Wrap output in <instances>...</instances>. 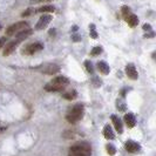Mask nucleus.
I'll return each instance as SVG.
<instances>
[{
  "label": "nucleus",
  "instance_id": "nucleus-2",
  "mask_svg": "<svg viewBox=\"0 0 156 156\" xmlns=\"http://www.w3.org/2000/svg\"><path fill=\"white\" fill-rule=\"evenodd\" d=\"M83 105H81V103H78V105H75L72 109L67 113V115H66V120L69 122V123H76L79 122L82 116H83Z\"/></svg>",
  "mask_w": 156,
  "mask_h": 156
},
{
  "label": "nucleus",
  "instance_id": "nucleus-22",
  "mask_svg": "<svg viewBox=\"0 0 156 156\" xmlns=\"http://www.w3.org/2000/svg\"><path fill=\"white\" fill-rule=\"evenodd\" d=\"M102 47L101 46H96V47H94L93 49L90 51V55H93V56H96V55H99V54H101L102 53Z\"/></svg>",
  "mask_w": 156,
  "mask_h": 156
},
{
  "label": "nucleus",
  "instance_id": "nucleus-32",
  "mask_svg": "<svg viewBox=\"0 0 156 156\" xmlns=\"http://www.w3.org/2000/svg\"><path fill=\"white\" fill-rule=\"evenodd\" d=\"M7 128L6 127H0V133H2V132H5Z\"/></svg>",
  "mask_w": 156,
  "mask_h": 156
},
{
  "label": "nucleus",
  "instance_id": "nucleus-21",
  "mask_svg": "<svg viewBox=\"0 0 156 156\" xmlns=\"http://www.w3.org/2000/svg\"><path fill=\"white\" fill-rule=\"evenodd\" d=\"M121 12H122V16H123V19H126L127 16L132 13V9L128 7V6H122V8H121Z\"/></svg>",
  "mask_w": 156,
  "mask_h": 156
},
{
  "label": "nucleus",
  "instance_id": "nucleus-14",
  "mask_svg": "<svg viewBox=\"0 0 156 156\" xmlns=\"http://www.w3.org/2000/svg\"><path fill=\"white\" fill-rule=\"evenodd\" d=\"M125 20H126V23H128L130 27H135V26L139 25V18H137V16H135L134 13H130L129 16L126 18Z\"/></svg>",
  "mask_w": 156,
  "mask_h": 156
},
{
  "label": "nucleus",
  "instance_id": "nucleus-33",
  "mask_svg": "<svg viewBox=\"0 0 156 156\" xmlns=\"http://www.w3.org/2000/svg\"><path fill=\"white\" fill-rule=\"evenodd\" d=\"M48 1H52V0H39V2H48Z\"/></svg>",
  "mask_w": 156,
  "mask_h": 156
},
{
  "label": "nucleus",
  "instance_id": "nucleus-27",
  "mask_svg": "<svg viewBox=\"0 0 156 156\" xmlns=\"http://www.w3.org/2000/svg\"><path fill=\"white\" fill-rule=\"evenodd\" d=\"M154 37H155V33L153 31H150L149 33H146V34H144V38H154Z\"/></svg>",
  "mask_w": 156,
  "mask_h": 156
},
{
  "label": "nucleus",
  "instance_id": "nucleus-28",
  "mask_svg": "<svg viewBox=\"0 0 156 156\" xmlns=\"http://www.w3.org/2000/svg\"><path fill=\"white\" fill-rule=\"evenodd\" d=\"M72 40H73V41H80L81 38L79 37L78 34H73V35H72Z\"/></svg>",
  "mask_w": 156,
  "mask_h": 156
},
{
  "label": "nucleus",
  "instance_id": "nucleus-19",
  "mask_svg": "<svg viewBox=\"0 0 156 156\" xmlns=\"http://www.w3.org/2000/svg\"><path fill=\"white\" fill-rule=\"evenodd\" d=\"M89 35L93 39L98 38V32H96V28H95V25L94 23H90V26H89Z\"/></svg>",
  "mask_w": 156,
  "mask_h": 156
},
{
  "label": "nucleus",
  "instance_id": "nucleus-18",
  "mask_svg": "<svg viewBox=\"0 0 156 156\" xmlns=\"http://www.w3.org/2000/svg\"><path fill=\"white\" fill-rule=\"evenodd\" d=\"M63 99H66V100H74V99H76V96H78V93H76V90H74V89H72L70 92L68 93H65L62 95Z\"/></svg>",
  "mask_w": 156,
  "mask_h": 156
},
{
  "label": "nucleus",
  "instance_id": "nucleus-4",
  "mask_svg": "<svg viewBox=\"0 0 156 156\" xmlns=\"http://www.w3.org/2000/svg\"><path fill=\"white\" fill-rule=\"evenodd\" d=\"M38 68L41 70V73L47 74V75H53V74H56L58 72H60V67L56 63H46V65H42Z\"/></svg>",
  "mask_w": 156,
  "mask_h": 156
},
{
  "label": "nucleus",
  "instance_id": "nucleus-25",
  "mask_svg": "<svg viewBox=\"0 0 156 156\" xmlns=\"http://www.w3.org/2000/svg\"><path fill=\"white\" fill-rule=\"evenodd\" d=\"M33 13H35V9H33V8H28V9H26V11L23 12L21 16H30L31 14H33Z\"/></svg>",
  "mask_w": 156,
  "mask_h": 156
},
{
  "label": "nucleus",
  "instance_id": "nucleus-34",
  "mask_svg": "<svg viewBox=\"0 0 156 156\" xmlns=\"http://www.w3.org/2000/svg\"><path fill=\"white\" fill-rule=\"evenodd\" d=\"M0 30H1V25H0Z\"/></svg>",
  "mask_w": 156,
  "mask_h": 156
},
{
  "label": "nucleus",
  "instance_id": "nucleus-12",
  "mask_svg": "<svg viewBox=\"0 0 156 156\" xmlns=\"http://www.w3.org/2000/svg\"><path fill=\"white\" fill-rule=\"evenodd\" d=\"M32 33H33V31H32V30H30V28H27V30H23V31L19 32L18 34H16V41H18V42H20V41H23L25 39H27V38L31 35Z\"/></svg>",
  "mask_w": 156,
  "mask_h": 156
},
{
  "label": "nucleus",
  "instance_id": "nucleus-3",
  "mask_svg": "<svg viewBox=\"0 0 156 156\" xmlns=\"http://www.w3.org/2000/svg\"><path fill=\"white\" fill-rule=\"evenodd\" d=\"M27 27H28V23H26V21H19V23L11 25L7 30H6V34L7 35H14V34H18L19 32L26 30Z\"/></svg>",
  "mask_w": 156,
  "mask_h": 156
},
{
  "label": "nucleus",
  "instance_id": "nucleus-31",
  "mask_svg": "<svg viewBox=\"0 0 156 156\" xmlns=\"http://www.w3.org/2000/svg\"><path fill=\"white\" fill-rule=\"evenodd\" d=\"M55 28H51V30H49V32H48V34H49V35H51V37H53V35H55Z\"/></svg>",
  "mask_w": 156,
  "mask_h": 156
},
{
  "label": "nucleus",
  "instance_id": "nucleus-29",
  "mask_svg": "<svg viewBox=\"0 0 156 156\" xmlns=\"http://www.w3.org/2000/svg\"><path fill=\"white\" fill-rule=\"evenodd\" d=\"M143 30H144V31H151V26H150L149 23H144V25H143Z\"/></svg>",
  "mask_w": 156,
  "mask_h": 156
},
{
  "label": "nucleus",
  "instance_id": "nucleus-1",
  "mask_svg": "<svg viewBox=\"0 0 156 156\" xmlns=\"http://www.w3.org/2000/svg\"><path fill=\"white\" fill-rule=\"evenodd\" d=\"M92 147L87 142H79L72 146L69 149V156H90Z\"/></svg>",
  "mask_w": 156,
  "mask_h": 156
},
{
  "label": "nucleus",
  "instance_id": "nucleus-24",
  "mask_svg": "<svg viewBox=\"0 0 156 156\" xmlns=\"http://www.w3.org/2000/svg\"><path fill=\"white\" fill-rule=\"evenodd\" d=\"M116 107L121 110V112L126 110V105H125V102L122 101V100H117V101H116Z\"/></svg>",
  "mask_w": 156,
  "mask_h": 156
},
{
  "label": "nucleus",
  "instance_id": "nucleus-6",
  "mask_svg": "<svg viewBox=\"0 0 156 156\" xmlns=\"http://www.w3.org/2000/svg\"><path fill=\"white\" fill-rule=\"evenodd\" d=\"M41 49H44V44L41 42H34V44H31L26 48L23 49V54H34L37 52H39Z\"/></svg>",
  "mask_w": 156,
  "mask_h": 156
},
{
  "label": "nucleus",
  "instance_id": "nucleus-9",
  "mask_svg": "<svg viewBox=\"0 0 156 156\" xmlns=\"http://www.w3.org/2000/svg\"><path fill=\"white\" fill-rule=\"evenodd\" d=\"M18 44H19L18 41H11V42L6 44V46H5V49H4V53H2V55H4V56H8V55L12 54V53L16 51Z\"/></svg>",
  "mask_w": 156,
  "mask_h": 156
},
{
  "label": "nucleus",
  "instance_id": "nucleus-17",
  "mask_svg": "<svg viewBox=\"0 0 156 156\" xmlns=\"http://www.w3.org/2000/svg\"><path fill=\"white\" fill-rule=\"evenodd\" d=\"M54 11H55L54 6H52V5H46V6H42V7L38 8V9L35 11V13H37V12H39V13H47V12L53 13Z\"/></svg>",
  "mask_w": 156,
  "mask_h": 156
},
{
  "label": "nucleus",
  "instance_id": "nucleus-15",
  "mask_svg": "<svg viewBox=\"0 0 156 156\" xmlns=\"http://www.w3.org/2000/svg\"><path fill=\"white\" fill-rule=\"evenodd\" d=\"M103 136L107 139V140H114L115 139V135H114V132L112 129V127L109 125H106L105 128H103Z\"/></svg>",
  "mask_w": 156,
  "mask_h": 156
},
{
  "label": "nucleus",
  "instance_id": "nucleus-26",
  "mask_svg": "<svg viewBox=\"0 0 156 156\" xmlns=\"http://www.w3.org/2000/svg\"><path fill=\"white\" fill-rule=\"evenodd\" d=\"M92 82H93L94 87H100V86H101V85H102L101 80H100V79H99V78H94V79H93V81H92Z\"/></svg>",
  "mask_w": 156,
  "mask_h": 156
},
{
  "label": "nucleus",
  "instance_id": "nucleus-7",
  "mask_svg": "<svg viewBox=\"0 0 156 156\" xmlns=\"http://www.w3.org/2000/svg\"><path fill=\"white\" fill-rule=\"evenodd\" d=\"M126 74H127L128 78L132 79V80H136V79L139 78L137 70H136V68H135V66H134L133 63H128L126 66Z\"/></svg>",
  "mask_w": 156,
  "mask_h": 156
},
{
  "label": "nucleus",
  "instance_id": "nucleus-10",
  "mask_svg": "<svg viewBox=\"0 0 156 156\" xmlns=\"http://www.w3.org/2000/svg\"><path fill=\"white\" fill-rule=\"evenodd\" d=\"M63 88H65V86L52 81V82L47 83L46 86H45V90H47V92H60V90H62Z\"/></svg>",
  "mask_w": 156,
  "mask_h": 156
},
{
  "label": "nucleus",
  "instance_id": "nucleus-16",
  "mask_svg": "<svg viewBox=\"0 0 156 156\" xmlns=\"http://www.w3.org/2000/svg\"><path fill=\"white\" fill-rule=\"evenodd\" d=\"M98 68H99V70H100V73L103 74V75L109 74V72H110L109 66L107 65L106 61H99V62H98Z\"/></svg>",
  "mask_w": 156,
  "mask_h": 156
},
{
  "label": "nucleus",
  "instance_id": "nucleus-8",
  "mask_svg": "<svg viewBox=\"0 0 156 156\" xmlns=\"http://www.w3.org/2000/svg\"><path fill=\"white\" fill-rule=\"evenodd\" d=\"M125 149L129 153H137L140 151L141 146L137 143V142H134V141H127L125 143Z\"/></svg>",
  "mask_w": 156,
  "mask_h": 156
},
{
  "label": "nucleus",
  "instance_id": "nucleus-30",
  "mask_svg": "<svg viewBox=\"0 0 156 156\" xmlns=\"http://www.w3.org/2000/svg\"><path fill=\"white\" fill-rule=\"evenodd\" d=\"M6 44V38H0V48Z\"/></svg>",
  "mask_w": 156,
  "mask_h": 156
},
{
  "label": "nucleus",
  "instance_id": "nucleus-13",
  "mask_svg": "<svg viewBox=\"0 0 156 156\" xmlns=\"http://www.w3.org/2000/svg\"><path fill=\"white\" fill-rule=\"evenodd\" d=\"M125 122L126 125L128 126V128H134L136 125V119L134 116V114L132 113H128L125 115Z\"/></svg>",
  "mask_w": 156,
  "mask_h": 156
},
{
  "label": "nucleus",
  "instance_id": "nucleus-5",
  "mask_svg": "<svg viewBox=\"0 0 156 156\" xmlns=\"http://www.w3.org/2000/svg\"><path fill=\"white\" fill-rule=\"evenodd\" d=\"M52 19H53V16H51V14H44V16H40V19H39V21L37 23L35 30L41 31V30L46 28L47 25L52 21Z\"/></svg>",
  "mask_w": 156,
  "mask_h": 156
},
{
  "label": "nucleus",
  "instance_id": "nucleus-11",
  "mask_svg": "<svg viewBox=\"0 0 156 156\" xmlns=\"http://www.w3.org/2000/svg\"><path fill=\"white\" fill-rule=\"evenodd\" d=\"M112 121H113V123H114V127H115V129H116V132L119 134H122L123 132V125H122V121L116 116V115H112Z\"/></svg>",
  "mask_w": 156,
  "mask_h": 156
},
{
  "label": "nucleus",
  "instance_id": "nucleus-23",
  "mask_svg": "<svg viewBox=\"0 0 156 156\" xmlns=\"http://www.w3.org/2000/svg\"><path fill=\"white\" fill-rule=\"evenodd\" d=\"M85 66H86V69L88 73H93L94 72L93 65H92V62H90L89 60H86V61H85Z\"/></svg>",
  "mask_w": 156,
  "mask_h": 156
},
{
  "label": "nucleus",
  "instance_id": "nucleus-20",
  "mask_svg": "<svg viewBox=\"0 0 156 156\" xmlns=\"http://www.w3.org/2000/svg\"><path fill=\"white\" fill-rule=\"evenodd\" d=\"M106 149H107V153H108L110 156H114L116 154V148H115L113 144H110V143H108V144L106 146Z\"/></svg>",
  "mask_w": 156,
  "mask_h": 156
}]
</instances>
